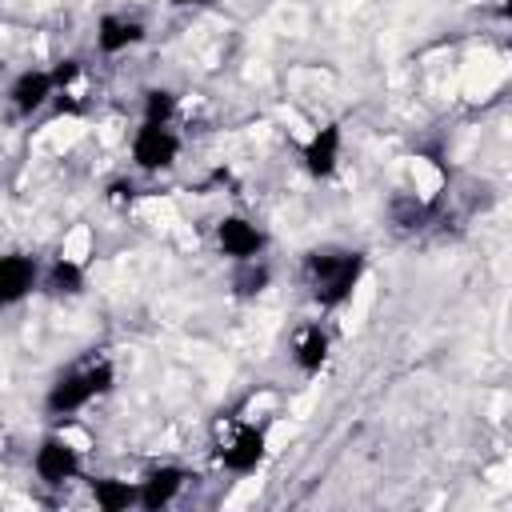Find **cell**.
<instances>
[{
    "instance_id": "obj_1",
    "label": "cell",
    "mask_w": 512,
    "mask_h": 512,
    "mask_svg": "<svg viewBox=\"0 0 512 512\" xmlns=\"http://www.w3.org/2000/svg\"><path fill=\"white\" fill-rule=\"evenodd\" d=\"M304 272H308V284H312V300L320 308H340L356 292V284L364 276V256L348 252V248H340V252H308Z\"/></svg>"
},
{
    "instance_id": "obj_2",
    "label": "cell",
    "mask_w": 512,
    "mask_h": 512,
    "mask_svg": "<svg viewBox=\"0 0 512 512\" xmlns=\"http://www.w3.org/2000/svg\"><path fill=\"white\" fill-rule=\"evenodd\" d=\"M112 380H116V372H112L108 360L72 368V372H64V376L48 388V400H44V404H48L52 416H72V412L88 408L96 396H104V392L112 388Z\"/></svg>"
},
{
    "instance_id": "obj_3",
    "label": "cell",
    "mask_w": 512,
    "mask_h": 512,
    "mask_svg": "<svg viewBox=\"0 0 512 512\" xmlns=\"http://www.w3.org/2000/svg\"><path fill=\"white\" fill-rule=\"evenodd\" d=\"M180 156V136L168 128V124H156V120H144L132 136V164L140 172H164L172 168Z\"/></svg>"
},
{
    "instance_id": "obj_4",
    "label": "cell",
    "mask_w": 512,
    "mask_h": 512,
    "mask_svg": "<svg viewBox=\"0 0 512 512\" xmlns=\"http://www.w3.org/2000/svg\"><path fill=\"white\" fill-rule=\"evenodd\" d=\"M264 452H268L264 428L240 424V428L232 432V440L220 448V464H224L228 472H236V476H248V472H256V468L264 464Z\"/></svg>"
},
{
    "instance_id": "obj_5",
    "label": "cell",
    "mask_w": 512,
    "mask_h": 512,
    "mask_svg": "<svg viewBox=\"0 0 512 512\" xmlns=\"http://www.w3.org/2000/svg\"><path fill=\"white\" fill-rule=\"evenodd\" d=\"M32 468L44 484H64V480L80 476V452L64 436H44L36 456H32Z\"/></svg>"
},
{
    "instance_id": "obj_6",
    "label": "cell",
    "mask_w": 512,
    "mask_h": 512,
    "mask_svg": "<svg viewBox=\"0 0 512 512\" xmlns=\"http://www.w3.org/2000/svg\"><path fill=\"white\" fill-rule=\"evenodd\" d=\"M216 244H220L224 256L244 264V260H256L264 252V232L252 220H244V216H224L216 224Z\"/></svg>"
},
{
    "instance_id": "obj_7",
    "label": "cell",
    "mask_w": 512,
    "mask_h": 512,
    "mask_svg": "<svg viewBox=\"0 0 512 512\" xmlns=\"http://www.w3.org/2000/svg\"><path fill=\"white\" fill-rule=\"evenodd\" d=\"M40 280V264L24 252H4L0 256V308L20 304Z\"/></svg>"
},
{
    "instance_id": "obj_8",
    "label": "cell",
    "mask_w": 512,
    "mask_h": 512,
    "mask_svg": "<svg viewBox=\"0 0 512 512\" xmlns=\"http://www.w3.org/2000/svg\"><path fill=\"white\" fill-rule=\"evenodd\" d=\"M184 480H188V472H184L180 464H160V468H152V472L136 484V504L148 508V512H156V508H164V504H172V500L180 496Z\"/></svg>"
},
{
    "instance_id": "obj_9",
    "label": "cell",
    "mask_w": 512,
    "mask_h": 512,
    "mask_svg": "<svg viewBox=\"0 0 512 512\" xmlns=\"http://www.w3.org/2000/svg\"><path fill=\"white\" fill-rule=\"evenodd\" d=\"M52 96H56V80H52V72H44V68H28V72H20V76L12 80V88H8V104H12L20 116L40 112Z\"/></svg>"
},
{
    "instance_id": "obj_10",
    "label": "cell",
    "mask_w": 512,
    "mask_h": 512,
    "mask_svg": "<svg viewBox=\"0 0 512 512\" xmlns=\"http://www.w3.org/2000/svg\"><path fill=\"white\" fill-rule=\"evenodd\" d=\"M340 148H344V132H340V124H324V128H316L312 136H308V144H304V168L312 172V176H332L336 172V160H340Z\"/></svg>"
},
{
    "instance_id": "obj_11",
    "label": "cell",
    "mask_w": 512,
    "mask_h": 512,
    "mask_svg": "<svg viewBox=\"0 0 512 512\" xmlns=\"http://www.w3.org/2000/svg\"><path fill=\"white\" fill-rule=\"evenodd\" d=\"M140 40H144V24H140L136 16H116V12H108V16H100V24H96V48H100L104 56L128 52V48H136Z\"/></svg>"
},
{
    "instance_id": "obj_12",
    "label": "cell",
    "mask_w": 512,
    "mask_h": 512,
    "mask_svg": "<svg viewBox=\"0 0 512 512\" xmlns=\"http://www.w3.org/2000/svg\"><path fill=\"white\" fill-rule=\"evenodd\" d=\"M328 348H332L328 332H324L320 324H304V328L296 332V344H292L296 368H300V372H308V376H316V372L324 368V360H328Z\"/></svg>"
},
{
    "instance_id": "obj_13",
    "label": "cell",
    "mask_w": 512,
    "mask_h": 512,
    "mask_svg": "<svg viewBox=\"0 0 512 512\" xmlns=\"http://www.w3.org/2000/svg\"><path fill=\"white\" fill-rule=\"evenodd\" d=\"M92 496H96V504L104 512H124L128 504H136V484L116 480V476H104V480L92 484Z\"/></svg>"
},
{
    "instance_id": "obj_14",
    "label": "cell",
    "mask_w": 512,
    "mask_h": 512,
    "mask_svg": "<svg viewBox=\"0 0 512 512\" xmlns=\"http://www.w3.org/2000/svg\"><path fill=\"white\" fill-rule=\"evenodd\" d=\"M48 288L52 292H68V296H76V292H84V268L76 264V260H56L52 268H48Z\"/></svg>"
},
{
    "instance_id": "obj_15",
    "label": "cell",
    "mask_w": 512,
    "mask_h": 512,
    "mask_svg": "<svg viewBox=\"0 0 512 512\" xmlns=\"http://www.w3.org/2000/svg\"><path fill=\"white\" fill-rule=\"evenodd\" d=\"M176 112V96L168 88H148L144 92V120H156V124H168Z\"/></svg>"
},
{
    "instance_id": "obj_16",
    "label": "cell",
    "mask_w": 512,
    "mask_h": 512,
    "mask_svg": "<svg viewBox=\"0 0 512 512\" xmlns=\"http://www.w3.org/2000/svg\"><path fill=\"white\" fill-rule=\"evenodd\" d=\"M268 288V268L256 264V260H244L240 264V276H236V292L240 296H260Z\"/></svg>"
},
{
    "instance_id": "obj_17",
    "label": "cell",
    "mask_w": 512,
    "mask_h": 512,
    "mask_svg": "<svg viewBox=\"0 0 512 512\" xmlns=\"http://www.w3.org/2000/svg\"><path fill=\"white\" fill-rule=\"evenodd\" d=\"M392 216L400 228H416L420 216H424V204L420 200H392Z\"/></svg>"
},
{
    "instance_id": "obj_18",
    "label": "cell",
    "mask_w": 512,
    "mask_h": 512,
    "mask_svg": "<svg viewBox=\"0 0 512 512\" xmlns=\"http://www.w3.org/2000/svg\"><path fill=\"white\" fill-rule=\"evenodd\" d=\"M76 76H80V60H60V64L52 68V80H56V92H60V88H68V84H72Z\"/></svg>"
},
{
    "instance_id": "obj_19",
    "label": "cell",
    "mask_w": 512,
    "mask_h": 512,
    "mask_svg": "<svg viewBox=\"0 0 512 512\" xmlns=\"http://www.w3.org/2000/svg\"><path fill=\"white\" fill-rule=\"evenodd\" d=\"M172 8H192V4H204V0H168Z\"/></svg>"
}]
</instances>
